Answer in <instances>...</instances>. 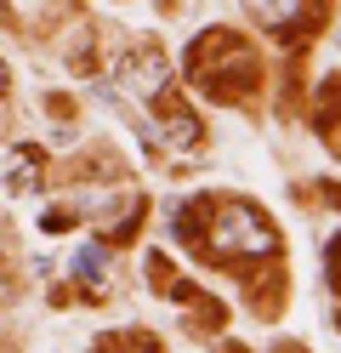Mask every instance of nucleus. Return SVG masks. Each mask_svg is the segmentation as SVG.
I'll list each match as a JSON object with an SVG mask.
<instances>
[{
  "label": "nucleus",
  "mask_w": 341,
  "mask_h": 353,
  "mask_svg": "<svg viewBox=\"0 0 341 353\" xmlns=\"http://www.w3.org/2000/svg\"><path fill=\"white\" fill-rule=\"evenodd\" d=\"M324 268H330V285H341V234L324 245Z\"/></svg>",
  "instance_id": "9d476101"
},
{
  "label": "nucleus",
  "mask_w": 341,
  "mask_h": 353,
  "mask_svg": "<svg viewBox=\"0 0 341 353\" xmlns=\"http://www.w3.org/2000/svg\"><path fill=\"white\" fill-rule=\"evenodd\" d=\"M154 108L165 114V143H171V148H194V143H199V120H194L176 97H165V92H159V97H154Z\"/></svg>",
  "instance_id": "39448f33"
},
{
  "label": "nucleus",
  "mask_w": 341,
  "mask_h": 353,
  "mask_svg": "<svg viewBox=\"0 0 341 353\" xmlns=\"http://www.w3.org/2000/svg\"><path fill=\"white\" fill-rule=\"evenodd\" d=\"M335 46H341V40H335Z\"/></svg>",
  "instance_id": "f8f14e48"
},
{
  "label": "nucleus",
  "mask_w": 341,
  "mask_h": 353,
  "mask_svg": "<svg viewBox=\"0 0 341 353\" xmlns=\"http://www.w3.org/2000/svg\"><path fill=\"white\" fill-rule=\"evenodd\" d=\"M68 268L85 279V291H103V245H80L74 256H68Z\"/></svg>",
  "instance_id": "6e6552de"
},
{
  "label": "nucleus",
  "mask_w": 341,
  "mask_h": 353,
  "mask_svg": "<svg viewBox=\"0 0 341 353\" xmlns=\"http://www.w3.org/2000/svg\"><path fill=\"white\" fill-rule=\"evenodd\" d=\"M211 245L222 256H273V251H279V234H273V223H267L256 205L227 200L211 216Z\"/></svg>",
  "instance_id": "f03ea898"
},
{
  "label": "nucleus",
  "mask_w": 341,
  "mask_h": 353,
  "mask_svg": "<svg viewBox=\"0 0 341 353\" xmlns=\"http://www.w3.org/2000/svg\"><path fill=\"white\" fill-rule=\"evenodd\" d=\"M74 211L97 216L103 228H131L136 211H143V194H131V188H114V194H108V188H97V194H80Z\"/></svg>",
  "instance_id": "7ed1b4c3"
},
{
  "label": "nucleus",
  "mask_w": 341,
  "mask_h": 353,
  "mask_svg": "<svg viewBox=\"0 0 341 353\" xmlns=\"http://www.w3.org/2000/svg\"><path fill=\"white\" fill-rule=\"evenodd\" d=\"M250 12H256L267 29H290L296 17H302V0H250Z\"/></svg>",
  "instance_id": "0eeeda50"
},
{
  "label": "nucleus",
  "mask_w": 341,
  "mask_h": 353,
  "mask_svg": "<svg viewBox=\"0 0 341 353\" xmlns=\"http://www.w3.org/2000/svg\"><path fill=\"white\" fill-rule=\"evenodd\" d=\"M6 188L12 194H34L40 188V160H34L29 148H17L12 160H6Z\"/></svg>",
  "instance_id": "423d86ee"
},
{
  "label": "nucleus",
  "mask_w": 341,
  "mask_h": 353,
  "mask_svg": "<svg viewBox=\"0 0 341 353\" xmlns=\"http://www.w3.org/2000/svg\"><path fill=\"white\" fill-rule=\"evenodd\" d=\"M188 74L205 85L211 97H245V85L256 80V63H250L245 52V40L239 34H227V29H211V34H199L194 40V52H188Z\"/></svg>",
  "instance_id": "f257e3e1"
},
{
  "label": "nucleus",
  "mask_w": 341,
  "mask_h": 353,
  "mask_svg": "<svg viewBox=\"0 0 341 353\" xmlns=\"http://www.w3.org/2000/svg\"><path fill=\"white\" fill-rule=\"evenodd\" d=\"M0 92H6V63H0Z\"/></svg>",
  "instance_id": "9b49d317"
},
{
  "label": "nucleus",
  "mask_w": 341,
  "mask_h": 353,
  "mask_svg": "<svg viewBox=\"0 0 341 353\" xmlns=\"http://www.w3.org/2000/svg\"><path fill=\"white\" fill-rule=\"evenodd\" d=\"M103 347H108V353H159V342L148 336V330H114Z\"/></svg>",
  "instance_id": "1a4fd4ad"
},
{
  "label": "nucleus",
  "mask_w": 341,
  "mask_h": 353,
  "mask_svg": "<svg viewBox=\"0 0 341 353\" xmlns=\"http://www.w3.org/2000/svg\"><path fill=\"white\" fill-rule=\"evenodd\" d=\"M120 80H125V92H136V97L154 103V97L171 85V69H165V57H159V52H136V57H125Z\"/></svg>",
  "instance_id": "20e7f679"
}]
</instances>
